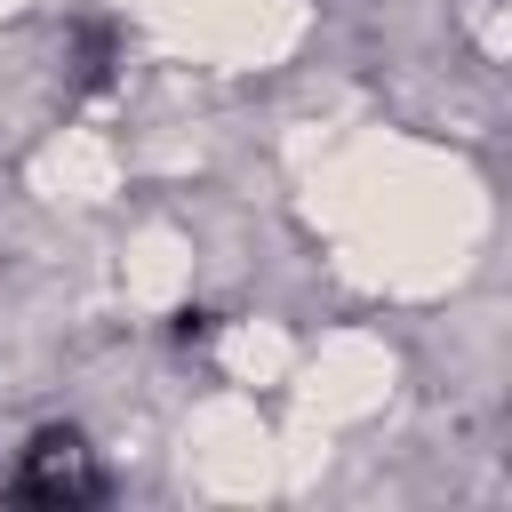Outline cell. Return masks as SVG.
Listing matches in <instances>:
<instances>
[{
    "label": "cell",
    "mask_w": 512,
    "mask_h": 512,
    "mask_svg": "<svg viewBox=\"0 0 512 512\" xmlns=\"http://www.w3.org/2000/svg\"><path fill=\"white\" fill-rule=\"evenodd\" d=\"M8 496H24V504H88V496H104V472H96V448L80 440V432H32V448L16 456V472H8Z\"/></svg>",
    "instance_id": "cell-1"
}]
</instances>
